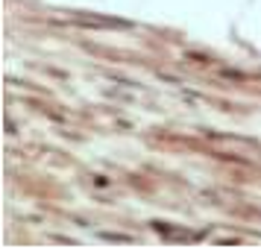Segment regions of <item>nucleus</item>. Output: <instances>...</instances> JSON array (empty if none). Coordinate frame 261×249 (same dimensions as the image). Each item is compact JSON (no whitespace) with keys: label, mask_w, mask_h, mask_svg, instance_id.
<instances>
[{"label":"nucleus","mask_w":261,"mask_h":249,"mask_svg":"<svg viewBox=\"0 0 261 249\" xmlns=\"http://www.w3.org/2000/svg\"><path fill=\"white\" fill-rule=\"evenodd\" d=\"M94 182L100 185V188H106V185H109V179H106V176H94Z\"/></svg>","instance_id":"obj_1"}]
</instances>
